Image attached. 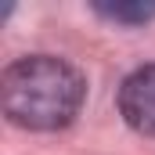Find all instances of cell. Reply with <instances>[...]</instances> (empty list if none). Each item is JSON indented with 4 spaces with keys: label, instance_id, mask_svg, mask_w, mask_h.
<instances>
[{
    "label": "cell",
    "instance_id": "cell-1",
    "mask_svg": "<svg viewBox=\"0 0 155 155\" xmlns=\"http://www.w3.org/2000/svg\"><path fill=\"white\" fill-rule=\"evenodd\" d=\"M87 97V79L76 65L54 54H29L4 69L0 101L4 116L22 130H61L79 116Z\"/></svg>",
    "mask_w": 155,
    "mask_h": 155
},
{
    "label": "cell",
    "instance_id": "cell-2",
    "mask_svg": "<svg viewBox=\"0 0 155 155\" xmlns=\"http://www.w3.org/2000/svg\"><path fill=\"white\" fill-rule=\"evenodd\" d=\"M119 112L137 134L155 137V65H141L123 79Z\"/></svg>",
    "mask_w": 155,
    "mask_h": 155
},
{
    "label": "cell",
    "instance_id": "cell-3",
    "mask_svg": "<svg viewBox=\"0 0 155 155\" xmlns=\"http://www.w3.org/2000/svg\"><path fill=\"white\" fill-rule=\"evenodd\" d=\"M101 18H112V22H126V25H137V22H148L155 18V4H97L94 7Z\"/></svg>",
    "mask_w": 155,
    "mask_h": 155
}]
</instances>
